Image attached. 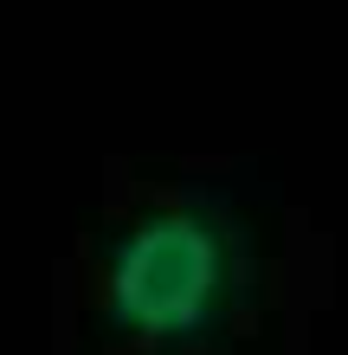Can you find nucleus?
Listing matches in <instances>:
<instances>
[{
  "label": "nucleus",
  "mask_w": 348,
  "mask_h": 355,
  "mask_svg": "<svg viewBox=\"0 0 348 355\" xmlns=\"http://www.w3.org/2000/svg\"><path fill=\"white\" fill-rule=\"evenodd\" d=\"M226 291V239L200 214H149L110 259V310L149 343L194 336Z\"/></svg>",
  "instance_id": "f257e3e1"
}]
</instances>
